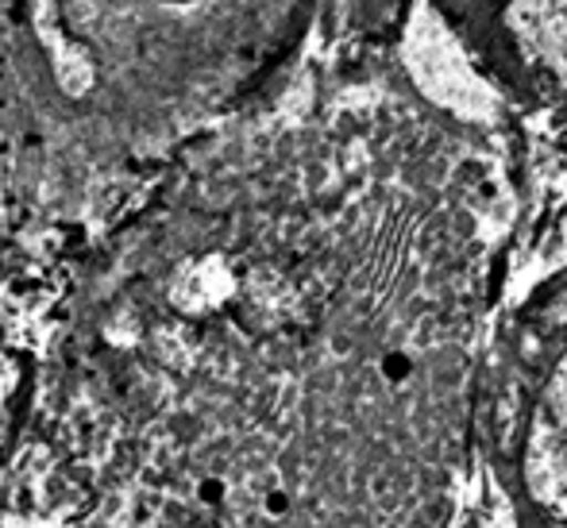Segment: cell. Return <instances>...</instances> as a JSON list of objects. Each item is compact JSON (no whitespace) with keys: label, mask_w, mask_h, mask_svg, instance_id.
Returning <instances> with one entry per match:
<instances>
[{"label":"cell","mask_w":567,"mask_h":528,"mask_svg":"<svg viewBox=\"0 0 567 528\" xmlns=\"http://www.w3.org/2000/svg\"><path fill=\"white\" fill-rule=\"evenodd\" d=\"M278 101V97H275ZM205 143L163 306L225 528H452L514 201L483 127L398 82Z\"/></svg>","instance_id":"obj_1"},{"label":"cell","mask_w":567,"mask_h":528,"mask_svg":"<svg viewBox=\"0 0 567 528\" xmlns=\"http://www.w3.org/2000/svg\"><path fill=\"white\" fill-rule=\"evenodd\" d=\"M317 0H0V170L74 197L186 163L278 97Z\"/></svg>","instance_id":"obj_2"},{"label":"cell","mask_w":567,"mask_h":528,"mask_svg":"<svg viewBox=\"0 0 567 528\" xmlns=\"http://www.w3.org/2000/svg\"><path fill=\"white\" fill-rule=\"evenodd\" d=\"M478 452L517 525L567 528V275L491 340Z\"/></svg>","instance_id":"obj_3"},{"label":"cell","mask_w":567,"mask_h":528,"mask_svg":"<svg viewBox=\"0 0 567 528\" xmlns=\"http://www.w3.org/2000/svg\"><path fill=\"white\" fill-rule=\"evenodd\" d=\"M514 54L567 101V0H494Z\"/></svg>","instance_id":"obj_4"}]
</instances>
